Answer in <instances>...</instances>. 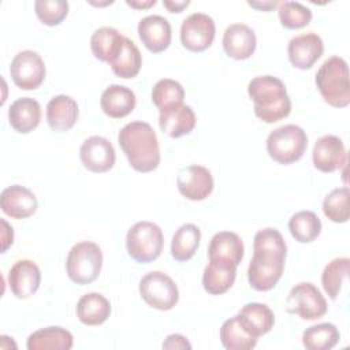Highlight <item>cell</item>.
<instances>
[{"mask_svg":"<svg viewBox=\"0 0 350 350\" xmlns=\"http://www.w3.org/2000/svg\"><path fill=\"white\" fill-rule=\"evenodd\" d=\"M287 256V245L279 230L267 227L253 238V257L247 267V280L257 291L272 290L280 280Z\"/></svg>","mask_w":350,"mask_h":350,"instance_id":"cell-1","label":"cell"},{"mask_svg":"<svg viewBox=\"0 0 350 350\" xmlns=\"http://www.w3.org/2000/svg\"><path fill=\"white\" fill-rule=\"evenodd\" d=\"M118 142L130 165L138 172H152L160 164V146L153 127L142 120L127 123L118 134Z\"/></svg>","mask_w":350,"mask_h":350,"instance_id":"cell-2","label":"cell"},{"mask_svg":"<svg viewBox=\"0 0 350 350\" xmlns=\"http://www.w3.org/2000/svg\"><path fill=\"white\" fill-rule=\"evenodd\" d=\"M247 94L253 101L254 115L265 123L279 122L291 112L286 86L273 75L254 77L247 85Z\"/></svg>","mask_w":350,"mask_h":350,"instance_id":"cell-3","label":"cell"},{"mask_svg":"<svg viewBox=\"0 0 350 350\" xmlns=\"http://www.w3.org/2000/svg\"><path fill=\"white\" fill-rule=\"evenodd\" d=\"M316 86L325 103L335 108L350 104L349 66L340 56L328 57L316 72Z\"/></svg>","mask_w":350,"mask_h":350,"instance_id":"cell-4","label":"cell"},{"mask_svg":"<svg viewBox=\"0 0 350 350\" xmlns=\"http://www.w3.org/2000/svg\"><path fill=\"white\" fill-rule=\"evenodd\" d=\"M308 148V135L297 124H284L267 137V152L269 157L283 165L298 161Z\"/></svg>","mask_w":350,"mask_h":350,"instance_id":"cell-5","label":"cell"},{"mask_svg":"<svg viewBox=\"0 0 350 350\" xmlns=\"http://www.w3.org/2000/svg\"><path fill=\"white\" fill-rule=\"evenodd\" d=\"M103 268L101 247L92 241H82L75 243L66 260V269L68 278L77 284H89L94 282Z\"/></svg>","mask_w":350,"mask_h":350,"instance_id":"cell-6","label":"cell"},{"mask_svg":"<svg viewBox=\"0 0 350 350\" xmlns=\"http://www.w3.org/2000/svg\"><path fill=\"white\" fill-rule=\"evenodd\" d=\"M163 231L153 221H137L129 228L126 235V247L129 256L141 264L156 260L163 252Z\"/></svg>","mask_w":350,"mask_h":350,"instance_id":"cell-7","label":"cell"},{"mask_svg":"<svg viewBox=\"0 0 350 350\" xmlns=\"http://www.w3.org/2000/svg\"><path fill=\"white\" fill-rule=\"evenodd\" d=\"M141 298L157 310H171L179 301L175 282L161 271H152L139 280Z\"/></svg>","mask_w":350,"mask_h":350,"instance_id":"cell-8","label":"cell"},{"mask_svg":"<svg viewBox=\"0 0 350 350\" xmlns=\"http://www.w3.org/2000/svg\"><path fill=\"white\" fill-rule=\"evenodd\" d=\"M327 309L324 295L310 282L295 284L286 298V310L302 320H317L327 313Z\"/></svg>","mask_w":350,"mask_h":350,"instance_id":"cell-9","label":"cell"},{"mask_svg":"<svg viewBox=\"0 0 350 350\" xmlns=\"http://www.w3.org/2000/svg\"><path fill=\"white\" fill-rule=\"evenodd\" d=\"M46 68L42 57L31 49L18 52L10 66L12 82L22 90H34L45 79Z\"/></svg>","mask_w":350,"mask_h":350,"instance_id":"cell-10","label":"cell"},{"mask_svg":"<svg viewBox=\"0 0 350 350\" xmlns=\"http://www.w3.org/2000/svg\"><path fill=\"white\" fill-rule=\"evenodd\" d=\"M216 34L215 21L204 12L190 14L180 26V42L190 52L208 49Z\"/></svg>","mask_w":350,"mask_h":350,"instance_id":"cell-11","label":"cell"},{"mask_svg":"<svg viewBox=\"0 0 350 350\" xmlns=\"http://www.w3.org/2000/svg\"><path fill=\"white\" fill-rule=\"evenodd\" d=\"M179 193L190 201H202L213 190L215 182L211 171L198 164L183 167L176 176Z\"/></svg>","mask_w":350,"mask_h":350,"instance_id":"cell-12","label":"cell"},{"mask_svg":"<svg viewBox=\"0 0 350 350\" xmlns=\"http://www.w3.org/2000/svg\"><path fill=\"white\" fill-rule=\"evenodd\" d=\"M79 157L86 170L101 174L113 167L116 153L109 139L101 135H92L82 142Z\"/></svg>","mask_w":350,"mask_h":350,"instance_id":"cell-13","label":"cell"},{"mask_svg":"<svg viewBox=\"0 0 350 350\" xmlns=\"http://www.w3.org/2000/svg\"><path fill=\"white\" fill-rule=\"evenodd\" d=\"M312 161L314 168L321 172H334L345 167L347 161V153L343 141L334 134L320 137L314 144Z\"/></svg>","mask_w":350,"mask_h":350,"instance_id":"cell-14","label":"cell"},{"mask_svg":"<svg viewBox=\"0 0 350 350\" xmlns=\"http://www.w3.org/2000/svg\"><path fill=\"white\" fill-rule=\"evenodd\" d=\"M323 52V40L313 31L293 37L287 45L288 60L298 70H309L321 57Z\"/></svg>","mask_w":350,"mask_h":350,"instance_id":"cell-15","label":"cell"},{"mask_svg":"<svg viewBox=\"0 0 350 350\" xmlns=\"http://www.w3.org/2000/svg\"><path fill=\"white\" fill-rule=\"evenodd\" d=\"M137 30L145 48L153 53L165 51L171 44V23L161 15H148L142 18L138 22Z\"/></svg>","mask_w":350,"mask_h":350,"instance_id":"cell-16","label":"cell"},{"mask_svg":"<svg viewBox=\"0 0 350 350\" xmlns=\"http://www.w3.org/2000/svg\"><path fill=\"white\" fill-rule=\"evenodd\" d=\"M40 283L41 271L31 260H18L8 272V286L11 293L19 299H26L34 295Z\"/></svg>","mask_w":350,"mask_h":350,"instance_id":"cell-17","label":"cell"},{"mask_svg":"<svg viewBox=\"0 0 350 350\" xmlns=\"http://www.w3.org/2000/svg\"><path fill=\"white\" fill-rule=\"evenodd\" d=\"M257 45L256 33L245 23H231L223 33V49L235 60L249 59Z\"/></svg>","mask_w":350,"mask_h":350,"instance_id":"cell-18","label":"cell"},{"mask_svg":"<svg viewBox=\"0 0 350 350\" xmlns=\"http://www.w3.org/2000/svg\"><path fill=\"white\" fill-rule=\"evenodd\" d=\"M0 208L7 216L21 220L31 216L37 211L38 202L30 189L21 185H12L1 191Z\"/></svg>","mask_w":350,"mask_h":350,"instance_id":"cell-19","label":"cell"},{"mask_svg":"<svg viewBox=\"0 0 350 350\" xmlns=\"http://www.w3.org/2000/svg\"><path fill=\"white\" fill-rule=\"evenodd\" d=\"M45 115L51 130L56 133H64L72 129L77 123L79 109L77 101L72 97L67 94H59L48 101Z\"/></svg>","mask_w":350,"mask_h":350,"instance_id":"cell-20","label":"cell"},{"mask_svg":"<svg viewBox=\"0 0 350 350\" xmlns=\"http://www.w3.org/2000/svg\"><path fill=\"white\" fill-rule=\"evenodd\" d=\"M245 247L241 237L232 231L216 232L208 246V258L239 265L243 258Z\"/></svg>","mask_w":350,"mask_h":350,"instance_id":"cell-21","label":"cell"},{"mask_svg":"<svg viewBox=\"0 0 350 350\" xmlns=\"http://www.w3.org/2000/svg\"><path fill=\"white\" fill-rule=\"evenodd\" d=\"M137 98L131 89L123 85H109L100 97L103 112L113 119H120L133 112Z\"/></svg>","mask_w":350,"mask_h":350,"instance_id":"cell-22","label":"cell"},{"mask_svg":"<svg viewBox=\"0 0 350 350\" xmlns=\"http://www.w3.org/2000/svg\"><path fill=\"white\" fill-rule=\"evenodd\" d=\"M8 122L16 133L27 134L33 131L41 122L40 103L31 97L15 100L8 109Z\"/></svg>","mask_w":350,"mask_h":350,"instance_id":"cell-23","label":"cell"},{"mask_svg":"<svg viewBox=\"0 0 350 350\" xmlns=\"http://www.w3.org/2000/svg\"><path fill=\"white\" fill-rule=\"evenodd\" d=\"M160 130L171 138H179L193 131L196 126V113L190 105H178L159 115Z\"/></svg>","mask_w":350,"mask_h":350,"instance_id":"cell-24","label":"cell"},{"mask_svg":"<svg viewBox=\"0 0 350 350\" xmlns=\"http://www.w3.org/2000/svg\"><path fill=\"white\" fill-rule=\"evenodd\" d=\"M237 278V265L209 260L202 273V286L208 294L220 295L227 293Z\"/></svg>","mask_w":350,"mask_h":350,"instance_id":"cell-25","label":"cell"},{"mask_svg":"<svg viewBox=\"0 0 350 350\" xmlns=\"http://www.w3.org/2000/svg\"><path fill=\"white\" fill-rule=\"evenodd\" d=\"M241 324L257 339L268 334L275 324V314L271 308L260 302L246 304L238 313Z\"/></svg>","mask_w":350,"mask_h":350,"instance_id":"cell-26","label":"cell"},{"mask_svg":"<svg viewBox=\"0 0 350 350\" xmlns=\"http://www.w3.org/2000/svg\"><path fill=\"white\" fill-rule=\"evenodd\" d=\"M124 42V36L115 27L103 26L90 37V49L96 59L111 64L119 55Z\"/></svg>","mask_w":350,"mask_h":350,"instance_id":"cell-27","label":"cell"},{"mask_svg":"<svg viewBox=\"0 0 350 350\" xmlns=\"http://www.w3.org/2000/svg\"><path fill=\"white\" fill-rule=\"evenodd\" d=\"M74 345L72 334L63 327H46L29 335V350H70Z\"/></svg>","mask_w":350,"mask_h":350,"instance_id":"cell-28","label":"cell"},{"mask_svg":"<svg viewBox=\"0 0 350 350\" xmlns=\"http://www.w3.org/2000/svg\"><path fill=\"white\" fill-rule=\"evenodd\" d=\"M109 301L100 293H88L77 304V317L85 325H100L111 314Z\"/></svg>","mask_w":350,"mask_h":350,"instance_id":"cell-29","label":"cell"},{"mask_svg":"<svg viewBox=\"0 0 350 350\" xmlns=\"http://www.w3.org/2000/svg\"><path fill=\"white\" fill-rule=\"evenodd\" d=\"M200 241H201V231L196 224L193 223L182 224L172 235L171 256L179 262L189 261L196 254L200 246Z\"/></svg>","mask_w":350,"mask_h":350,"instance_id":"cell-30","label":"cell"},{"mask_svg":"<svg viewBox=\"0 0 350 350\" xmlns=\"http://www.w3.org/2000/svg\"><path fill=\"white\" fill-rule=\"evenodd\" d=\"M220 342L227 350H252L257 345V338L245 329L237 314L221 324Z\"/></svg>","mask_w":350,"mask_h":350,"instance_id":"cell-31","label":"cell"},{"mask_svg":"<svg viewBox=\"0 0 350 350\" xmlns=\"http://www.w3.org/2000/svg\"><path fill=\"white\" fill-rule=\"evenodd\" d=\"M109 66L113 74L119 78L130 79L137 77L142 66V56L134 41L124 37V42L119 55Z\"/></svg>","mask_w":350,"mask_h":350,"instance_id":"cell-32","label":"cell"},{"mask_svg":"<svg viewBox=\"0 0 350 350\" xmlns=\"http://www.w3.org/2000/svg\"><path fill=\"white\" fill-rule=\"evenodd\" d=\"M288 230L297 242L309 243L320 235L321 220L312 211H299L290 217Z\"/></svg>","mask_w":350,"mask_h":350,"instance_id":"cell-33","label":"cell"},{"mask_svg":"<svg viewBox=\"0 0 350 350\" xmlns=\"http://www.w3.org/2000/svg\"><path fill=\"white\" fill-rule=\"evenodd\" d=\"M339 339V329L332 323L314 324L302 334V345L309 350H329L338 345Z\"/></svg>","mask_w":350,"mask_h":350,"instance_id":"cell-34","label":"cell"},{"mask_svg":"<svg viewBox=\"0 0 350 350\" xmlns=\"http://www.w3.org/2000/svg\"><path fill=\"white\" fill-rule=\"evenodd\" d=\"M185 89L183 86L170 78L160 79L154 83L152 89V101L159 108V111H165L183 104Z\"/></svg>","mask_w":350,"mask_h":350,"instance_id":"cell-35","label":"cell"},{"mask_svg":"<svg viewBox=\"0 0 350 350\" xmlns=\"http://www.w3.org/2000/svg\"><path fill=\"white\" fill-rule=\"evenodd\" d=\"M350 260L347 257H338L328 262L321 273V284L327 295L335 301L340 293L342 284L349 273Z\"/></svg>","mask_w":350,"mask_h":350,"instance_id":"cell-36","label":"cell"},{"mask_svg":"<svg viewBox=\"0 0 350 350\" xmlns=\"http://www.w3.org/2000/svg\"><path fill=\"white\" fill-rule=\"evenodd\" d=\"M278 14L280 25L290 30L302 29L312 21V10L298 1H280L278 4Z\"/></svg>","mask_w":350,"mask_h":350,"instance_id":"cell-37","label":"cell"},{"mask_svg":"<svg viewBox=\"0 0 350 350\" xmlns=\"http://www.w3.org/2000/svg\"><path fill=\"white\" fill-rule=\"evenodd\" d=\"M349 187L342 186L324 197L323 212L331 221L346 223L349 220Z\"/></svg>","mask_w":350,"mask_h":350,"instance_id":"cell-38","label":"cell"},{"mask_svg":"<svg viewBox=\"0 0 350 350\" xmlns=\"http://www.w3.org/2000/svg\"><path fill=\"white\" fill-rule=\"evenodd\" d=\"M34 12L44 25L57 26L68 14V3L64 0H37Z\"/></svg>","mask_w":350,"mask_h":350,"instance_id":"cell-39","label":"cell"},{"mask_svg":"<svg viewBox=\"0 0 350 350\" xmlns=\"http://www.w3.org/2000/svg\"><path fill=\"white\" fill-rule=\"evenodd\" d=\"M163 349H191V345L186 339V336L180 334H171L163 342Z\"/></svg>","mask_w":350,"mask_h":350,"instance_id":"cell-40","label":"cell"},{"mask_svg":"<svg viewBox=\"0 0 350 350\" xmlns=\"http://www.w3.org/2000/svg\"><path fill=\"white\" fill-rule=\"evenodd\" d=\"M1 226H3V231H1V235H3V247H1V253H5L7 249L12 245L14 242V231H12V227H10V224L1 219Z\"/></svg>","mask_w":350,"mask_h":350,"instance_id":"cell-41","label":"cell"},{"mask_svg":"<svg viewBox=\"0 0 350 350\" xmlns=\"http://www.w3.org/2000/svg\"><path fill=\"white\" fill-rule=\"evenodd\" d=\"M164 7L170 11V12H182L189 4V0H183V1H176V0H164L163 1Z\"/></svg>","mask_w":350,"mask_h":350,"instance_id":"cell-42","label":"cell"},{"mask_svg":"<svg viewBox=\"0 0 350 350\" xmlns=\"http://www.w3.org/2000/svg\"><path fill=\"white\" fill-rule=\"evenodd\" d=\"M247 4H249L250 7H254V8H258V10H262V11H271V10L275 8L279 3H278V1H262V3L247 1Z\"/></svg>","mask_w":350,"mask_h":350,"instance_id":"cell-43","label":"cell"},{"mask_svg":"<svg viewBox=\"0 0 350 350\" xmlns=\"http://www.w3.org/2000/svg\"><path fill=\"white\" fill-rule=\"evenodd\" d=\"M126 4L133 7V8H138V10H142V8H149L152 5L156 4V0H148V1H138V0H126Z\"/></svg>","mask_w":350,"mask_h":350,"instance_id":"cell-44","label":"cell"}]
</instances>
